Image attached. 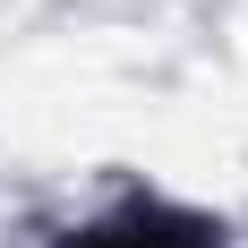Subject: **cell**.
<instances>
[{
    "label": "cell",
    "instance_id": "cell-1",
    "mask_svg": "<svg viewBox=\"0 0 248 248\" xmlns=\"http://www.w3.org/2000/svg\"><path fill=\"white\" fill-rule=\"evenodd\" d=\"M60 248H214V223L180 214V205H120V214L69 231Z\"/></svg>",
    "mask_w": 248,
    "mask_h": 248
}]
</instances>
